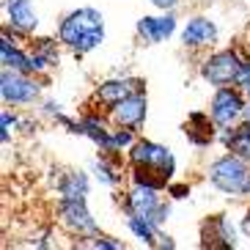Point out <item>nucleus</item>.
<instances>
[{
  "mask_svg": "<svg viewBox=\"0 0 250 250\" xmlns=\"http://www.w3.org/2000/svg\"><path fill=\"white\" fill-rule=\"evenodd\" d=\"M126 160H129L132 182L154 184V187L165 190L176 176V157L168 146H162L157 140L138 138L132 143V148L126 151Z\"/></svg>",
  "mask_w": 250,
  "mask_h": 250,
  "instance_id": "f257e3e1",
  "label": "nucleus"
},
{
  "mask_svg": "<svg viewBox=\"0 0 250 250\" xmlns=\"http://www.w3.org/2000/svg\"><path fill=\"white\" fill-rule=\"evenodd\" d=\"M61 47L72 50L74 55H88L104 42V14L94 6H80L63 14L58 22Z\"/></svg>",
  "mask_w": 250,
  "mask_h": 250,
  "instance_id": "f03ea898",
  "label": "nucleus"
},
{
  "mask_svg": "<svg viewBox=\"0 0 250 250\" xmlns=\"http://www.w3.org/2000/svg\"><path fill=\"white\" fill-rule=\"evenodd\" d=\"M206 179L217 192L228 198H248V184H250V162L242 160L234 151L214 157L206 168Z\"/></svg>",
  "mask_w": 250,
  "mask_h": 250,
  "instance_id": "7ed1b4c3",
  "label": "nucleus"
},
{
  "mask_svg": "<svg viewBox=\"0 0 250 250\" xmlns=\"http://www.w3.org/2000/svg\"><path fill=\"white\" fill-rule=\"evenodd\" d=\"M170 209H173V201L162 198L160 187L143 184V182H132V187L124 192V201H121V212L124 214H140L154 228H162L170 220Z\"/></svg>",
  "mask_w": 250,
  "mask_h": 250,
  "instance_id": "20e7f679",
  "label": "nucleus"
},
{
  "mask_svg": "<svg viewBox=\"0 0 250 250\" xmlns=\"http://www.w3.org/2000/svg\"><path fill=\"white\" fill-rule=\"evenodd\" d=\"M44 85L47 80H42L39 74H25V72L6 69V66L0 72V99H3V104H11V107L39 104Z\"/></svg>",
  "mask_w": 250,
  "mask_h": 250,
  "instance_id": "39448f33",
  "label": "nucleus"
},
{
  "mask_svg": "<svg viewBox=\"0 0 250 250\" xmlns=\"http://www.w3.org/2000/svg\"><path fill=\"white\" fill-rule=\"evenodd\" d=\"M242 66H245L242 52L234 50V47H226V50L209 52L198 63V74H201V80L209 83L212 88H220V85H236Z\"/></svg>",
  "mask_w": 250,
  "mask_h": 250,
  "instance_id": "423d86ee",
  "label": "nucleus"
},
{
  "mask_svg": "<svg viewBox=\"0 0 250 250\" xmlns=\"http://www.w3.org/2000/svg\"><path fill=\"white\" fill-rule=\"evenodd\" d=\"M245 104H248V96H245V91L239 85H220V88H214L206 110H209L214 124L220 129H226V126H234L242 121Z\"/></svg>",
  "mask_w": 250,
  "mask_h": 250,
  "instance_id": "0eeeda50",
  "label": "nucleus"
},
{
  "mask_svg": "<svg viewBox=\"0 0 250 250\" xmlns=\"http://www.w3.org/2000/svg\"><path fill=\"white\" fill-rule=\"evenodd\" d=\"M58 220L69 234L80 236V239H91V236L102 234L85 198H58Z\"/></svg>",
  "mask_w": 250,
  "mask_h": 250,
  "instance_id": "6e6552de",
  "label": "nucleus"
},
{
  "mask_svg": "<svg viewBox=\"0 0 250 250\" xmlns=\"http://www.w3.org/2000/svg\"><path fill=\"white\" fill-rule=\"evenodd\" d=\"M239 245L236 239V228L228 220V214H212L201 223V248L212 250H231Z\"/></svg>",
  "mask_w": 250,
  "mask_h": 250,
  "instance_id": "1a4fd4ad",
  "label": "nucleus"
},
{
  "mask_svg": "<svg viewBox=\"0 0 250 250\" xmlns=\"http://www.w3.org/2000/svg\"><path fill=\"white\" fill-rule=\"evenodd\" d=\"M138 91H146V80H140V77H110V80H102L94 88V102L104 110H110L113 104H118L121 99H126L129 94H138Z\"/></svg>",
  "mask_w": 250,
  "mask_h": 250,
  "instance_id": "9d476101",
  "label": "nucleus"
},
{
  "mask_svg": "<svg viewBox=\"0 0 250 250\" xmlns=\"http://www.w3.org/2000/svg\"><path fill=\"white\" fill-rule=\"evenodd\" d=\"M110 121L116 126H132V129H143L148 116V99L146 91H138V94H129L126 99H121L118 104H113L107 110Z\"/></svg>",
  "mask_w": 250,
  "mask_h": 250,
  "instance_id": "9b49d317",
  "label": "nucleus"
},
{
  "mask_svg": "<svg viewBox=\"0 0 250 250\" xmlns=\"http://www.w3.org/2000/svg\"><path fill=\"white\" fill-rule=\"evenodd\" d=\"M179 39H182V44L187 50H209V47H214L220 42V30H217V25L209 17L195 14L187 20V25L182 28Z\"/></svg>",
  "mask_w": 250,
  "mask_h": 250,
  "instance_id": "f8f14e48",
  "label": "nucleus"
},
{
  "mask_svg": "<svg viewBox=\"0 0 250 250\" xmlns=\"http://www.w3.org/2000/svg\"><path fill=\"white\" fill-rule=\"evenodd\" d=\"M176 14L173 11H162L160 17H140L138 22H135V33L143 44H162V42H168L173 33H176Z\"/></svg>",
  "mask_w": 250,
  "mask_h": 250,
  "instance_id": "ddd939ff",
  "label": "nucleus"
},
{
  "mask_svg": "<svg viewBox=\"0 0 250 250\" xmlns=\"http://www.w3.org/2000/svg\"><path fill=\"white\" fill-rule=\"evenodd\" d=\"M6 25L20 36H33L39 28V11L30 0H3Z\"/></svg>",
  "mask_w": 250,
  "mask_h": 250,
  "instance_id": "4468645a",
  "label": "nucleus"
},
{
  "mask_svg": "<svg viewBox=\"0 0 250 250\" xmlns=\"http://www.w3.org/2000/svg\"><path fill=\"white\" fill-rule=\"evenodd\" d=\"M20 33L3 28V36H0V63L6 69H17V72H25V74H36L33 72V61H30V52L20 47Z\"/></svg>",
  "mask_w": 250,
  "mask_h": 250,
  "instance_id": "2eb2a0df",
  "label": "nucleus"
},
{
  "mask_svg": "<svg viewBox=\"0 0 250 250\" xmlns=\"http://www.w3.org/2000/svg\"><path fill=\"white\" fill-rule=\"evenodd\" d=\"M217 135H220V126L212 121L209 110H206V113L192 110L190 116H187V121H184V138L190 140L195 148L212 146L214 140H217Z\"/></svg>",
  "mask_w": 250,
  "mask_h": 250,
  "instance_id": "dca6fc26",
  "label": "nucleus"
},
{
  "mask_svg": "<svg viewBox=\"0 0 250 250\" xmlns=\"http://www.w3.org/2000/svg\"><path fill=\"white\" fill-rule=\"evenodd\" d=\"M83 121V138H88L99 151H113L110 138H113V121L110 116H102V113H85L80 118Z\"/></svg>",
  "mask_w": 250,
  "mask_h": 250,
  "instance_id": "f3484780",
  "label": "nucleus"
},
{
  "mask_svg": "<svg viewBox=\"0 0 250 250\" xmlns=\"http://www.w3.org/2000/svg\"><path fill=\"white\" fill-rule=\"evenodd\" d=\"M55 190H58V198H85L88 201L91 192V179L85 170L80 168H69L63 170L55 182Z\"/></svg>",
  "mask_w": 250,
  "mask_h": 250,
  "instance_id": "a211bd4d",
  "label": "nucleus"
},
{
  "mask_svg": "<svg viewBox=\"0 0 250 250\" xmlns=\"http://www.w3.org/2000/svg\"><path fill=\"white\" fill-rule=\"evenodd\" d=\"M217 140H220V146L226 151H234V154H239L242 160L250 162V121H239L234 126L220 129Z\"/></svg>",
  "mask_w": 250,
  "mask_h": 250,
  "instance_id": "6ab92c4d",
  "label": "nucleus"
},
{
  "mask_svg": "<svg viewBox=\"0 0 250 250\" xmlns=\"http://www.w3.org/2000/svg\"><path fill=\"white\" fill-rule=\"evenodd\" d=\"M121 151H99V157L94 160V176L99 184L104 187H118L121 184V160H118Z\"/></svg>",
  "mask_w": 250,
  "mask_h": 250,
  "instance_id": "aec40b11",
  "label": "nucleus"
},
{
  "mask_svg": "<svg viewBox=\"0 0 250 250\" xmlns=\"http://www.w3.org/2000/svg\"><path fill=\"white\" fill-rule=\"evenodd\" d=\"M126 228H129V234H132L140 245L157 248V234H160V228H154L146 217H140V214H126Z\"/></svg>",
  "mask_w": 250,
  "mask_h": 250,
  "instance_id": "412c9836",
  "label": "nucleus"
},
{
  "mask_svg": "<svg viewBox=\"0 0 250 250\" xmlns=\"http://www.w3.org/2000/svg\"><path fill=\"white\" fill-rule=\"evenodd\" d=\"M61 39H50V36H42V39H33V52H39L44 61H50L52 69H58L61 63Z\"/></svg>",
  "mask_w": 250,
  "mask_h": 250,
  "instance_id": "4be33fe9",
  "label": "nucleus"
},
{
  "mask_svg": "<svg viewBox=\"0 0 250 250\" xmlns=\"http://www.w3.org/2000/svg\"><path fill=\"white\" fill-rule=\"evenodd\" d=\"M135 140H138V129H132V126H113V138H110L113 151H129Z\"/></svg>",
  "mask_w": 250,
  "mask_h": 250,
  "instance_id": "5701e85b",
  "label": "nucleus"
},
{
  "mask_svg": "<svg viewBox=\"0 0 250 250\" xmlns=\"http://www.w3.org/2000/svg\"><path fill=\"white\" fill-rule=\"evenodd\" d=\"M20 118L22 116H17V113H11V110H0V143H3V146H8L14 129H20Z\"/></svg>",
  "mask_w": 250,
  "mask_h": 250,
  "instance_id": "b1692460",
  "label": "nucleus"
},
{
  "mask_svg": "<svg viewBox=\"0 0 250 250\" xmlns=\"http://www.w3.org/2000/svg\"><path fill=\"white\" fill-rule=\"evenodd\" d=\"M88 248H96V250H124V242L116 239V236H104V234H96L88 239Z\"/></svg>",
  "mask_w": 250,
  "mask_h": 250,
  "instance_id": "393cba45",
  "label": "nucleus"
},
{
  "mask_svg": "<svg viewBox=\"0 0 250 250\" xmlns=\"http://www.w3.org/2000/svg\"><path fill=\"white\" fill-rule=\"evenodd\" d=\"M165 195H168L170 201H182L190 195V184H182V182H170L168 187H165Z\"/></svg>",
  "mask_w": 250,
  "mask_h": 250,
  "instance_id": "a878e982",
  "label": "nucleus"
},
{
  "mask_svg": "<svg viewBox=\"0 0 250 250\" xmlns=\"http://www.w3.org/2000/svg\"><path fill=\"white\" fill-rule=\"evenodd\" d=\"M236 85L245 91V96L250 99V58L245 55V66H242V72H239V80H236Z\"/></svg>",
  "mask_w": 250,
  "mask_h": 250,
  "instance_id": "bb28decb",
  "label": "nucleus"
},
{
  "mask_svg": "<svg viewBox=\"0 0 250 250\" xmlns=\"http://www.w3.org/2000/svg\"><path fill=\"white\" fill-rule=\"evenodd\" d=\"M61 110H63V107H61V102H55V99H44V102H42V113L50 116V118H55Z\"/></svg>",
  "mask_w": 250,
  "mask_h": 250,
  "instance_id": "cd10ccee",
  "label": "nucleus"
},
{
  "mask_svg": "<svg viewBox=\"0 0 250 250\" xmlns=\"http://www.w3.org/2000/svg\"><path fill=\"white\" fill-rule=\"evenodd\" d=\"M157 248H165V250H176V242H173V236L165 234L160 228V234H157Z\"/></svg>",
  "mask_w": 250,
  "mask_h": 250,
  "instance_id": "c85d7f7f",
  "label": "nucleus"
},
{
  "mask_svg": "<svg viewBox=\"0 0 250 250\" xmlns=\"http://www.w3.org/2000/svg\"><path fill=\"white\" fill-rule=\"evenodd\" d=\"M179 3H182V0H151V6L162 8V11H176Z\"/></svg>",
  "mask_w": 250,
  "mask_h": 250,
  "instance_id": "c756f323",
  "label": "nucleus"
},
{
  "mask_svg": "<svg viewBox=\"0 0 250 250\" xmlns=\"http://www.w3.org/2000/svg\"><path fill=\"white\" fill-rule=\"evenodd\" d=\"M239 234H242L245 239H250V206H248V209H245L242 220H239Z\"/></svg>",
  "mask_w": 250,
  "mask_h": 250,
  "instance_id": "7c9ffc66",
  "label": "nucleus"
},
{
  "mask_svg": "<svg viewBox=\"0 0 250 250\" xmlns=\"http://www.w3.org/2000/svg\"><path fill=\"white\" fill-rule=\"evenodd\" d=\"M20 129H22L25 135H30V132H36V121H33V118H20Z\"/></svg>",
  "mask_w": 250,
  "mask_h": 250,
  "instance_id": "2f4dec72",
  "label": "nucleus"
},
{
  "mask_svg": "<svg viewBox=\"0 0 250 250\" xmlns=\"http://www.w3.org/2000/svg\"><path fill=\"white\" fill-rule=\"evenodd\" d=\"M242 121H250V99H248V104H245V113H242Z\"/></svg>",
  "mask_w": 250,
  "mask_h": 250,
  "instance_id": "473e14b6",
  "label": "nucleus"
},
{
  "mask_svg": "<svg viewBox=\"0 0 250 250\" xmlns=\"http://www.w3.org/2000/svg\"><path fill=\"white\" fill-rule=\"evenodd\" d=\"M248 198H250V184H248Z\"/></svg>",
  "mask_w": 250,
  "mask_h": 250,
  "instance_id": "72a5a7b5",
  "label": "nucleus"
}]
</instances>
